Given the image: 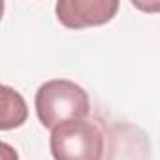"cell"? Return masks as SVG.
Returning a JSON list of instances; mask_svg holds the SVG:
<instances>
[{
	"mask_svg": "<svg viewBox=\"0 0 160 160\" xmlns=\"http://www.w3.org/2000/svg\"><path fill=\"white\" fill-rule=\"evenodd\" d=\"M34 104L40 122L51 130L68 121H83L91 111L87 91L70 79H51L40 85Z\"/></svg>",
	"mask_w": 160,
	"mask_h": 160,
	"instance_id": "cell-1",
	"label": "cell"
},
{
	"mask_svg": "<svg viewBox=\"0 0 160 160\" xmlns=\"http://www.w3.org/2000/svg\"><path fill=\"white\" fill-rule=\"evenodd\" d=\"M55 160H106V132L91 121H68L51 132Z\"/></svg>",
	"mask_w": 160,
	"mask_h": 160,
	"instance_id": "cell-2",
	"label": "cell"
},
{
	"mask_svg": "<svg viewBox=\"0 0 160 160\" xmlns=\"http://www.w3.org/2000/svg\"><path fill=\"white\" fill-rule=\"evenodd\" d=\"M119 10L117 0H58L57 19L66 28H87L109 23Z\"/></svg>",
	"mask_w": 160,
	"mask_h": 160,
	"instance_id": "cell-3",
	"label": "cell"
},
{
	"mask_svg": "<svg viewBox=\"0 0 160 160\" xmlns=\"http://www.w3.org/2000/svg\"><path fill=\"white\" fill-rule=\"evenodd\" d=\"M28 109L23 100V96L13 91L12 87L4 85L2 87V121H0V128L2 130H12L21 126L27 121Z\"/></svg>",
	"mask_w": 160,
	"mask_h": 160,
	"instance_id": "cell-4",
	"label": "cell"
},
{
	"mask_svg": "<svg viewBox=\"0 0 160 160\" xmlns=\"http://www.w3.org/2000/svg\"><path fill=\"white\" fill-rule=\"evenodd\" d=\"M2 160H19L17 158V152L8 143H2Z\"/></svg>",
	"mask_w": 160,
	"mask_h": 160,
	"instance_id": "cell-5",
	"label": "cell"
},
{
	"mask_svg": "<svg viewBox=\"0 0 160 160\" xmlns=\"http://www.w3.org/2000/svg\"><path fill=\"white\" fill-rule=\"evenodd\" d=\"M136 8H139V10H151V12H154V10H160V4L158 6H154V4H143V2H136V0H134V2H132Z\"/></svg>",
	"mask_w": 160,
	"mask_h": 160,
	"instance_id": "cell-6",
	"label": "cell"
}]
</instances>
